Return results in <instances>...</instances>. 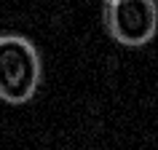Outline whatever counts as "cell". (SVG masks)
I'll list each match as a JSON object with an SVG mask.
<instances>
[{"mask_svg": "<svg viewBox=\"0 0 158 150\" xmlns=\"http://www.w3.org/2000/svg\"><path fill=\"white\" fill-rule=\"evenodd\" d=\"M107 3H113V0H107Z\"/></svg>", "mask_w": 158, "mask_h": 150, "instance_id": "3", "label": "cell"}, {"mask_svg": "<svg viewBox=\"0 0 158 150\" xmlns=\"http://www.w3.org/2000/svg\"><path fill=\"white\" fill-rule=\"evenodd\" d=\"M40 54L22 35H0V99L24 105L40 86Z\"/></svg>", "mask_w": 158, "mask_h": 150, "instance_id": "1", "label": "cell"}, {"mask_svg": "<svg viewBox=\"0 0 158 150\" xmlns=\"http://www.w3.org/2000/svg\"><path fill=\"white\" fill-rule=\"evenodd\" d=\"M105 22L113 40L121 46H145L158 32V3L156 0H113L105 8Z\"/></svg>", "mask_w": 158, "mask_h": 150, "instance_id": "2", "label": "cell"}]
</instances>
